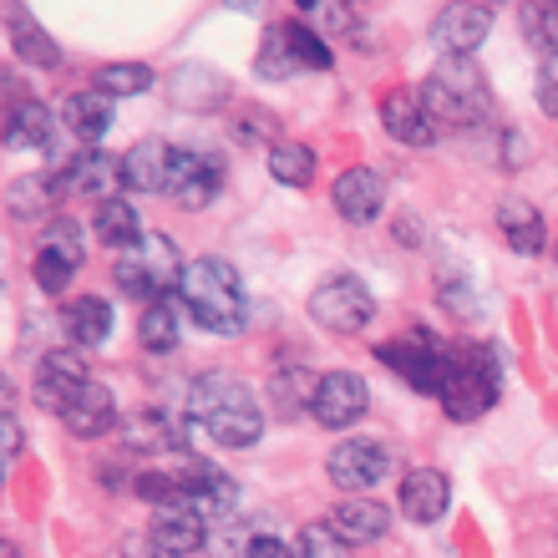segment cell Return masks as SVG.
I'll return each instance as SVG.
<instances>
[{
	"mask_svg": "<svg viewBox=\"0 0 558 558\" xmlns=\"http://www.w3.org/2000/svg\"><path fill=\"white\" fill-rule=\"evenodd\" d=\"M189 422L204 426L208 437L219 447H229V452L254 447L259 432H265V412H259L254 391L239 376H229V371H204L189 386Z\"/></svg>",
	"mask_w": 558,
	"mask_h": 558,
	"instance_id": "6da1fadb",
	"label": "cell"
},
{
	"mask_svg": "<svg viewBox=\"0 0 558 558\" xmlns=\"http://www.w3.org/2000/svg\"><path fill=\"white\" fill-rule=\"evenodd\" d=\"M183 310L189 320L208 336H239L250 325V300H244V284H239V269L219 254H198L189 259V275H183Z\"/></svg>",
	"mask_w": 558,
	"mask_h": 558,
	"instance_id": "7a4b0ae2",
	"label": "cell"
},
{
	"mask_svg": "<svg viewBox=\"0 0 558 558\" xmlns=\"http://www.w3.org/2000/svg\"><path fill=\"white\" fill-rule=\"evenodd\" d=\"M416 97L437 128H483L493 118V87L472 57H441Z\"/></svg>",
	"mask_w": 558,
	"mask_h": 558,
	"instance_id": "3957f363",
	"label": "cell"
},
{
	"mask_svg": "<svg viewBox=\"0 0 558 558\" xmlns=\"http://www.w3.org/2000/svg\"><path fill=\"white\" fill-rule=\"evenodd\" d=\"M112 275H118V290L128 294V300H137V305H158V300H168L173 290H183L189 259L178 254V244L168 234L147 229L133 250L118 254Z\"/></svg>",
	"mask_w": 558,
	"mask_h": 558,
	"instance_id": "277c9868",
	"label": "cell"
},
{
	"mask_svg": "<svg viewBox=\"0 0 558 558\" xmlns=\"http://www.w3.org/2000/svg\"><path fill=\"white\" fill-rule=\"evenodd\" d=\"M502 397V355L493 345H457V371L441 391V412L452 422H477Z\"/></svg>",
	"mask_w": 558,
	"mask_h": 558,
	"instance_id": "5b68a950",
	"label": "cell"
},
{
	"mask_svg": "<svg viewBox=\"0 0 558 558\" xmlns=\"http://www.w3.org/2000/svg\"><path fill=\"white\" fill-rule=\"evenodd\" d=\"M376 361H381L386 371H397L412 391L441 401V391H447V381H452V371H457V345H447V340L432 336V330H412L407 340L376 345Z\"/></svg>",
	"mask_w": 558,
	"mask_h": 558,
	"instance_id": "8992f818",
	"label": "cell"
},
{
	"mask_svg": "<svg viewBox=\"0 0 558 558\" xmlns=\"http://www.w3.org/2000/svg\"><path fill=\"white\" fill-rule=\"evenodd\" d=\"M336 66V51L325 46V36L305 21H279L269 26L265 46H259V57H254V72L265 76V82H290L300 72H330Z\"/></svg>",
	"mask_w": 558,
	"mask_h": 558,
	"instance_id": "52a82bcc",
	"label": "cell"
},
{
	"mask_svg": "<svg viewBox=\"0 0 558 558\" xmlns=\"http://www.w3.org/2000/svg\"><path fill=\"white\" fill-rule=\"evenodd\" d=\"M310 320L330 336H361L376 320V294L355 275H330L310 290Z\"/></svg>",
	"mask_w": 558,
	"mask_h": 558,
	"instance_id": "ba28073f",
	"label": "cell"
},
{
	"mask_svg": "<svg viewBox=\"0 0 558 558\" xmlns=\"http://www.w3.org/2000/svg\"><path fill=\"white\" fill-rule=\"evenodd\" d=\"M325 477L340 487V493H351V498H361L366 487L386 483L391 477V447L376 437H345L330 447V457H325Z\"/></svg>",
	"mask_w": 558,
	"mask_h": 558,
	"instance_id": "9c48e42d",
	"label": "cell"
},
{
	"mask_svg": "<svg viewBox=\"0 0 558 558\" xmlns=\"http://www.w3.org/2000/svg\"><path fill=\"white\" fill-rule=\"evenodd\" d=\"M371 412V386L361 371H325L315 381V401H310V416L330 432H345L361 416Z\"/></svg>",
	"mask_w": 558,
	"mask_h": 558,
	"instance_id": "30bf717a",
	"label": "cell"
},
{
	"mask_svg": "<svg viewBox=\"0 0 558 558\" xmlns=\"http://www.w3.org/2000/svg\"><path fill=\"white\" fill-rule=\"evenodd\" d=\"M223 189V158L219 153H204V147H178L173 153V183H168V198L178 208H208Z\"/></svg>",
	"mask_w": 558,
	"mask_h": 558,
	"instance_id": "8fae6325",
	"label": "cell"
},
{
	"mask_svg": "<svg viewBox=\"0 0 558 558\" xmlns=\"http://www.w3.org/2000/svg\"><path fill=\"white\" fill-rule=\"evenodd\" d=\"M118 183H122V158H112V153H102V147H82V153H72L66 168L51 178L57 198L61 193H82V198H97V204L118 198Z\"/></svg>",
	"mask_w": 558,
	"mask_h": 558,
	"instance_id": "7c38bea8",
	"label": "cell"
},
{
	"mask_svg": "<svg viewBox=\"0 0 558 558\" xmlns=\"http://www.w3.org/2000/svg\"><path fill=\"white\" fill-rule=\"evenodd\" d=\"M493 31V5H472V0H452L432 15V41L441 46V57H472Z\"/></svg>",
	"mask_w": 558,
	"mask_h": 558,
	"instance_id": "4fadbf2b",
	"label": "cell"
},
{
	"mask_svg": "<svg viewBox=\"0 0 558 558\" xmlns=\"http://www.w3.org/2000/svg\"><path fill=\"white\" fill-rule=\"evenodd\" d=\"M178 487H183V508H193L204 523L229 518L239 502V487L214 462H198V457H189V468H178Z\"/></svg>",
	"mask_w": 558,
	"mask_h": 558,
	"instance_id": "5bb4252c",
	"label": "cell"
},
{
	"mask_svg": "<svg viewBox=\"0 0 558 558\" xmlns=\"http://www.w3.org/2000/svg\"><path fill=\"white\" fill-rule=\"evenodd\" d=\"M87 386H92V376H87V361H82V355L51 351V355H41V366H36V407L61 416Z\"/></svg>",
	"mask_w": 558,
	"mask_h": 558,
	"instance_id": "9a60e30c",
	"label": "cell"
},
{
	"mask_svg": "<svg viewBox=\"0 0 558 558\" xmlns=\"http://www.w3.org/2000/svg\"><path fill=\"white\" fill-rule=\"evenodd\" d=\"M330 204L345 223H371L381 219L386 208V178L376 168H345L336 178V189H330Z\"/></svg>",
	"mask_w": 558,
	"mask_h": 558,
	"instance_id": "2e32d148",
	"label": "cell"
},
{
	"mask_svg": "<svg viewBox=\"0 0 558 558\" xmlns=\"http://www.w3.org/2000/svg\"><path fill=\"white\" fill-rule=\"evenodd\" d=\"M147 544L158 548L162 558H189L208 544V523L193 513V508L173 502V508H158V513H153V523H147Z\"/></svg>",
	"mask_w": 558,
	"mask_h": 558,
	"instance_id": "e0dca14e",
	"label": "cell"
},
{
	"mask_svg": "<svg viewBox=\"0 0 558 558\" xmlns=\"http://www.w3.org/2000/svg\"><path fill=\"white\" fill-rule=\"evenodd\" d=\"M381 128L407 147H432L437 143V122H432V112L422 107V97L407 92V87H391L381 97Z\"/></svg>",
	"mask_w": 558,
	"mask_h": 558,
	"instance_id": "ac0fdd59",
	"label": "cell"
},
{
	"mask_svg": "<svg viewBox=\"0 0 558 558\" xmlns=\"http://www.w3.org/2000/svg\"><path fill=\"white\" fill-rule=\"evenodd\" d=\"M401 518H412V523H437L447 513V502H452V483H447V472L437 468H412L401 477Z\"/></svg>",
	"mask_w": 558,
	"mask_h": 558,
	"instance_id": "d6986e66",
	"label": "cell"
},
{
	"mask_svg": "<svg viewBox=\"0 0 558 558\" xmlns=\"http://www.w3.org/2000/svg\"><path fill=\"white\" fill-rule=\"evenodd\" d=\"M173 153H178V147L158 143V137H147V143L128 147V153H122V189H133V193H168V183H173Z\"/></svg>",
	"mask_w": 558,
	"mask_h": 558,
	"instance_id": "ffe728a7",
	"label": "cell"
},
{
	"mask_svg": "<svg viewBox=\"0 0 558 558\" xmlns=\"http://www.w3.org/2000/svg\"><path fill=\"white\" fill-rule=\"evenodd\" d=\"M57 118L61 112H51L36 97L11 102V112H5V147L11 153H41V147H51L57 143Z\"/></svg>",
	"mask_w": 558,
	"mask_h": 558,
	"instance_id": "44dd1931",
	"label": "cell"
},
{
	"mask_svg": "<svg viewBox=\"0 0 558 558\" xmlns=\"http://www.w3.org/2000/svg\"><path fill=\"white\" fill-rule=\"evenodd\" d=\"M57 422H66V432H72V437L97 441V437H107V432L118 426V397H112L102 381H92L87 391H82V397H76L72 407L57 416Z\"/></svg>",
	"mask_w": 558,
	"mask_h": 558,
	"instance_id": "7402d4cb",
	"label": "cell"
},
{
	"mask_svg": "<svg viewBox=\"0 0 558 558\" xmlns=\"http://www.w3.org/2000/svg\"><path fill=\"white\" fill-rule=\"evenodd\" d=\"M330 529H336L351 548L381 544L386 529H391V508H381V502H371V498H345L330 508Z\"/></svg>",
	"mask_w": 558,
	"mask_h": 558,
	"instance_id": "603a6c76",
	"label": "cell"
},
{
	"mask_svg": "<svg viewBox=\"0 0 558 558\" xmlns=\"http://www.w3.org/2000/svg\"><path fill=\"white\" fill-rule=\"evenodd\" d=\"M61 336L72 340V345H82V351L102 345V340L112 336V305H107L102 294H76V300H66V305H61Z\"/></svg>",
	"mask_w": 558,
	"mask_h": 558,
	"instance_id": "cb8c5ba5",
	"label": "cell"
},
{
	"mask_svg": "<svg viewBox=\"0 0 558 558\" xmlns=\"http://www.w3.org/2000/svg\"><path fill=\"white\" fill-rule=\"evenodd\" d=\"M498 234L513 254H544L548 244V223L529 198H502L498 204Z\"/></svg>",
	"mask_w": 558,
	"mask_h": 558,
	"instance_id": "d4e9b609",
	"label": "cell"
},
{
	"mask_svg": "<svg viewBox=\"0 0 558 558\" xmlns=\"http://www.w3.org/2000/svg\"><path fill=\"white\" fill-rule=\"evenodd\" d=\"M61 128L72 137H82L87 147H97L107 133H112V97H102V92H72L66 102H61Z\"/></svg>",
	"mask_w": 558,
	"mask_h": 558,
	"instance_id": "484cf974",
	"label": "cell"
},
{
	"mask_svg": "<svg viewBox=\"0 0 558 558\" xmlns=\"http://www.w3.org/2000/svg\"><path fill=\"white\" fill-rule=\"evenodd\" d=\"M193 422H173L168 412H137L122 422V441L133 447V452H173V447H183V432H189Z\"/></svg>",
	"mask_w": 558,
	"mask_h": 558,
	"instance_id": "4316f807",
	"label": "cell"
},
{
	"mask_svg": "<svg viewBox=\"0 0 558 558\" xmlns=\"http://www.w3.org/2000/svg\"><path fill=\"white\" fill-rule=\"evenodd\" d=\"M92 229H97V239H102L107 250H133L137 239L147 234L143 219H137V208L128 204V198H107V204H97V214H92Z\"/></svg>",
	"mask_w": 558,
	"mask_h": 558,
	"instance_id": "83f0119b",
	"label": "cell"
},
{
	"mask_svg": "<svg viewBox=\"0 0 558 558\" xmlns=\"http://www.w3.org/2000/svg\"><path fill=\"white\" fill-rule=\"evenodd\" d=\"M11 46H15V57L26 61V66H36V72H57L61 66V51H57V41L46 36L31 15H21L11 5Z\"/></svg>",
	"mask_w": 558,
	"mask_h": 558,
	"instance_id": "f1b7e54d",
	"label": "cell"
},
{
	"mask_svg": "<svg viewBox=\"0 0 558 558\" xmlns=\"http://www.w3.org/2000/svg\"><path fill=\"white\" fill-rule=\"evenodd\" d=\"M178 336H183V320H178V305H173V300L143 305V315H137V340H143L147 351H153V355L178 351Z\"/></svg>",
	"mask_w": 558,
	"mask_h": 558,
	"instance_id": "f546056e",
	"label": "cell"
},
{
	"mask_svg": "<svg viewBox=\"0 0 558 558\" xmlns=\"http://www.w3.org/2000/svg\"><path fill=\"white\" fill-rule=\"evenodd\" d=\"M269 162V178H279L284 189H310V178H315V153L305 143H275L265 153Z\"/></svg>",
	"mask_w": 558,
	"mask_h": 558,
	"instance_id": "4dcf8cb0",
	"label": "cell"
},
{
	"mask_svg": "<svg viewBox=\"0 0 558 558\" xmlns=\"http://www.w3.org/2000/svg\"><path fill=\"white\" fill-rule=\"evenodd\" d=\"M518 21H523V41L538 51V57H558V5L554 0H538V5H523L518 11Z\"/></svg>",
	"mask_w": 558,
	"mask_h": 558,
	"instance_id": "1f68e13d",
	"label": "cell"
},
{
	"mask_svg": "<svg viewBox=\"0 0 558 558\" xmlns=\"http://www.w3.org/2000/svg\"><path fill=\"white\" fill-rule=\"evenodd\" d=\"M153 87V66L147 61H107L97 66V92L102 97H137Z\"/></svg>",
	"mask_w": 558,
	"mask_h": 558,
	"instance_id": "d6a6232c",
	"label": "cell"
},
{
	"mask_svg": "<svg viewBox=\"0 0 558 558\" xmlns=\"http://www.w3.org/2000/svg\"><path fill=\"white\" fill-rule=\"evenodd\" d=\"M36 250L46 254H57V259H66L72 269H82V259H87V239H82V229H76L72 219H46L41 223V234H36Z\"/></svg>",
	"mask_w": 558,
	"mask_h": 558,
	"instance_id": "836d02e7",
	"label": "cell"
},
{
	"mask_svg": "<svg viewBox=\"0 0 558 558\" xmlns=\"http://www.w3.org/2000/svg\"><path fill=\"white\" fill-rule=\"evenodd\" d=\"M290 554L294 558H351V544H345L330 523H305V529L294 533Z\"/></svg>",
	"mask_w": 558,
	"mask_h": 558,
	"instance_id": "e575fe53",
	"label": "cell"
},
{
	"mask_svg": "<svg viewBox=\"0 0 558 558\" xmlns=\"http://www.w3.org/2000/svg\"><path fill=\"white\" fill-rule=\"evenodd\" d=\"M294 386H315V381H310L305 371H284V376H275V381H269V416L290 422V416L310 412V397H294Z\"/></svg>",
	"mask_w": 558,
	"mask_h": 558,
	"instance_id": "d590c367",
	"label": "cell"
},
{
	"mask_svg": "<svg viewBox=\"0 0 558 558\" xmlns=\"http://www.w3.org/2000/svg\"><path fill=\"white\" fill-rule=\"evenodd\" d=\"M31 275H36V290H41V294H66V284H72L76 269L66 265V259H57V254L36 250V265H31Z\"/></svg>",
	"mask_w": 558,
	"mask_h": 558,
	"instance_id": "8d00e7d4",
	"label": "cell"
},
{
	"mask_svg": "<svg viewBox=\"0 0 558 558\" xmlns=\"http://www.w3.org/2000/svg\"><path fill=\"white\" fill-rule=\"evenodd\" d=\"M51 183L46 178H21V183H11V214L15 219H36L46 208V198H57V193H46Z\"/></svg>",
	"mask_w": 558,
	"mask_h": 558,
	"instance_id": "74e56055",
	"label": "cell"
},
{
	"mask_svg": "<svg viewBox=\"0 0 558 558\" xmlns=\"http://www.w3.org/2000/svg\"><path fill=\"white\" fill-rule=\"evenodd\" d=\"M533 97L544 107L548 118H558V57L538 61V76H533Z\"/></svg>",
	"mask_w": 558,
	"mask_h": 558,
	"instance_id": "f35d334b",
	"label": "cell"
},
{
	"mask_svg": "<svg viewBox=\"0 0 558 558\" xmlns=\"http://www.w3.org/2000/svg\"><path fill=\"white\" fill-rule=\"evenodd\" d=\"M0 437H5V462H15V452H21V422H15L11 407L0 416Z\"/></svg>",
	"mask_w": 558,
	"mask_h": 558,
	"instance_id": "ab89813d",
	"label": "cell"
},
{
	"mask_svg": "<svg viewBox=\"0 0 558 558\" xmlns=\"http://www.w3.org/2000/svg\"><path fill=\"white\" fill-rule=\"evenodd\" d=\"M0 558H21V548H15V544H5V548H0Z\"/></svg>",
	"mask_w": 558,
	"mask_h": 558,
	"instance_id": "60d3db41",
	"label": "cell"
}]
</instances>
